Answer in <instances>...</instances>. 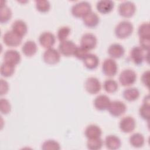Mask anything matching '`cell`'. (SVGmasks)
<instances>
[{
  "instance_id": "6da1fadb",
  "label": "cell",
  "mask_w": 150,
  "mask_h": 150,
  "mask_svg": "<svg viewBox=\"0 0 150 150\" xmlns=\"http://www.w3.org/2000/svg\"><path fill=\"white\" fill-rule=\"evenodd\" d=\"M134 26L128 21H122L119 22L115 28V36L119 39H125L129 37L133 32Z\"/></svg>"
},
{
  "instance_id": "7a4b0ae2",
  "label": "cell",
  "mask_w": 150,
  "mask_h": 150,
  "mask_svg": "<svg viewBox=\"0 0 150 150\" xmlns=\"http://www.w3.org/2000/svg\"><path fill=\"white\" fill-rule=\"evenodd\" d=\"M91 11V6L87 1H81L73 5L71 9L72 15L76 18H83Z\"/></svg>"
},
{
  "instance_id": "3957f363",
  "label": "cell",
  "mask_w": 150,
  "mask_h": 150,
  "mask_svg": "<svg viewBox=\"0 0 150 150\" xmlns=\"http://www.w3.org/2000/svg\"><path fill=\"white\" fill-rule=\"evenodd\" d=\"M137 74L133 70L127 69L120 73L118 80L122 86L126 87L134 84L137 80Z\"/></svg>"
},
{
  "instance_id": "277c9868",
  "label": "cell",
  "mask_w": 150,
  "mask_h": 150,
  "mask_svg": "<svg viewBox=\"0 0 150 150\" xmlns=\"http://www.w3.org/2000/svg\"><path fill=\"white\" fill-rule=\"evenodd\" d=\"M2 39L4 43L8 46L16 47L21 43L22 37L11 30H8L4 33Z\"/></svg>"
},
{
  "instance_id": "5b68a950",
  "label": "cell",
  "mask_w": 150,
  "mask_h": 150,
  "mask_svg": "<svg viewBox=\"0 0 150 150\" xmlns=\"http://www.w3.org/2000/svg\"><path fill=\"white\" fill-rule=\"evenodd\" d=\"M107 110L111 115L120 117L125 113L127 110V106L122 101L114 100L110 102Z\"/></svg>"
},
{
  "instance_id": "8992f818",
  "label": "cell",
  "mask_w": 150,
  "mask_h": 150,
  "mask_svg": "<svg viewBox=\"0 0 150 150\" xmlns=\"http://www.w3.org/2000/svg\"><path fill=\"white\" fill-rule=\"evenodd\" d=\"M136 11V6L131 1H124L120 4L118 12L124 18H130L134 15Z\"/></svg>"
},
{
  "instance_id": "52a82bcc",
  "label": "cell",
  "mask_w": 150,
  "mask_h": 150,
  "mask_svg": "<svg viewBox=\"0 0 150 150\" xmlns=\"http://www.w3.org/2000/svg\"><path fill=\"white\" fill-rule=\"evenodd\" d=\"M102 71L107 76H114L118 71V66L116 62L112 58L105 59L102 64Z\"/></svg>"
},
{
  "instance_id": "ba28073f",
  "label": "cell",
  "mask_w": 150,
  "mask_h": 150,
  "mask_svg": "<svg viewBox=\"0 0 150 150\" xmlns=\"http://www.w3.org/2000/svg\"><path fill=\"white\" fill-rule=\"evenodd\" d=\"M43 59L45 63L49 64H55L60 61V52L53 47L47 49L43 53Z\"/></svg>"
},
{
  "instance_id": "9c48e42d",
  "label": "cell",
  "mask_w": 150,
  "mask_h": 150,
  "mask_svg": "<svg viewBox=\"0 0 150 150\" xmlns=\"http://www.w3.org/2000/svg\"><path fill=\"white\" fill-rule=\"evenodd\" d=\"M76 47V45L72 40H66L60 42L59 45V52L65 56H70L74 55Z\"/></svg>"
},
{
  "instance_id": "30bf717a",
  "label": "cell",
  "mask_w": 150,
  "mask_h": 150,
  "mask_svg": "<svg viewBox=\"0 0 150 150\" xmlns=\"http://www.w3.org/2000/svg\"><path fill=\"white\" fill-rule=\"evenodd\" d=\"M84 87L88 93L95 94L100 91L101 84L97 78L95 77H90L86 79L84 83Z\"/></svg>"
},
{
  "instance_id": "8fae6325",
  "label": "cell",
  "mask_w": 150,
  "mask_h": 150,
  "mask_svg": "<svg viewBox=\"0 0 150 150\" xmlns=\"http://www.w3.org/2000/svg\"><path fill=\"white\" fill-rule=\"evenodd\" d=\"M136 127L135 119L131 116H125L121 118L119 123V127L124 133H129L133 131Z\"/></svg>"
},
{
  "instance_id": "7c38bea8",
  "label": "cell",
  "mask_w": 150,
  "mask_h": 150,
  "mask_svg": "<svg viewBox=\"0 0 150 150\" xmlns=\"http://www.w3.org/2000/svg\"><path fill=\"white\" fill-rule=\"evenodd\" d=\"M144 49H142L139 46H134L130 51V57L132 61L137 65L141 64L144 60H145L146 55Z\"/></svg>"
},
{
  "instance_id": "4fadbf2b",
  "label": "cell",
  "mask_w": 150,
  "mask_h": 150,
  "mask_svg": "<svg viewBox=\"0 0 150 150\" xmlns=\"http://www.w3.org/2000/svg\"><path fill=\"white\" fill-rule=\"evenodd\" d=\"M97 42V38L94 34L87 33L81 36L80 39V46L88 50H91L96 47Z\"/></svg>"
},
{
  "instance_id": "5bb4252c",
  "label": "cell",
  "mask_w": 150,
  "mask_h": 150,
  "mask_svg": "<svg viewBox=\"0 0 150 150\" xmlns=\"http://www.w3.org/2000/svg\"><path fill=\"white\" fill-rule=\"evenodd\" d=\"M55 36L50 32H43L39 37V42L40 45L46 49L52 47L55 43Z\"/></svg>"
},
{
  "instance_id": "9a60e30c",
  "label": "cell",
  "mask_w": 150,
  "mask_h": 150,
  "mask_svg": "<svg viewBox=\"0 0 150 150\" xmlns=\"http://www.w3.org/2000/svg\"><path fill=\"white\" fill-rule=\"evenodd\" d=\"M4 62L11 63L14 66L19 64L21 62V54L16 50L9 49L7 50L4 54Z\"/></svg>"
},
{
  "instance_id": "2e32d148",
  "label": "cell",
  "mask_w": 150,
  "mask_h": 150,
  "mask_svg": "<svg viewBox=\"0 0 150 150\" xmlns=\"http://www.w3.org/2000/svg\"><path fill=\"white\" fill-rule=\"evenodd\" d=\"M111 101L110 98L105 94H100L97 96L94 100L95 108L99 111L107 110Z\"/></svg>"
},
{
  "instance_id": "e0dca14e",
  "label": "cell",
  "mask_w": 150,
  "mask_h": 150,
  "mask_svg": "<svg viewBox=\"0 0 150 150\" xmlns=\"http://www.w3.org/2000/svg\"><path fill=\"white\" fill-rule=\"evenodd\" d=\"M125 53L124 47L119 43L111 44L108 48V53L112 59H118L123 56Z\"/></svg>"
},
{
  "instance_id": "ac0fdd59",
  "label": "cell",
  "mask_w": 150,
  "mask_h": 150,
  "mask_svg": "<svg viewBox=\"0 0 150 150\" xmlns=\"http://www.w3.org/2000/svg\"><path fill=\"white\" fill-rule=\"evenodd\" d=\"M114 7V3L111 0H101L97 2V11L103 14L108 13L111 12Z\"/></svg>"
},
{
  "instance_id": "d6986e66",
  "label": "cell",
  "mask_w": 150,
  "mask_h": 150,
  "mask_svg": "<svg viewBox=\"0 0 150 150\" xmlns=\"http://www.w3.org/2000/svg\"><path fill=\"white\" fill-rule=\"evenodd\" d=\"M84 134L87 139L100 138L102 134V131L98 125L96 124H90L86 127Z\"/></svg>"
},
{
  "instance_id": "ffe728a7",
  "label": "cell",
  "mask_w": 150,
  "mask_h": 150,
  "mask_svg": "<svg viewBox=\"0 0 150 150\" xmlns=\"http://www.w3.org/2000/svg\"><path fill=\"white\" fill-rule=\"evenodd\" d=\"M12 30L21 37H23L28 32V26L23 21L18 19L13 22L12 25Z\"/></svg>"
},
{
  "instance_id": "44dd1931",
  "label": "cell",
  "mask_w": 150,
  "mask_h": 150,
  "mask_svg": "<svg viewBox=\"0 0 150 150\" xmlns=\"http://www.w3.org/2000/svg\"><path fill=\"white\" fill-rule=\"evenodd\" d=\"M85 67L90 70L96 69L99 64V59L97 55L88 53L83 60Z\"/></svg>"
},
{
  "instance_id": "7402d4cb",
  "label": "cell",
  "mask_w": 150,
  "mask_h": 150,
  "mask_svg": "<svg viewBox=\"0 0 150 150\" xmlns=\"http://www.w3.org/2000/svg\"><path fill=\"white\" fill-rule=\"evenodd\" d=\"M105 146L111 150L117 149L120 148L121 142L120 139L114 135H109L107 136L104 141Z\"/></svg>"
},
{
  "instance_id": "603a6c76",
  "label": "cell",
  "mask_w": 150,
  "mask_h": 150,
  "mask_svg": "<svg viewBox=\"0 0 150 150\" xmlns=\"http://www.w3.org/2000/svg\"><path fill=\"white\" fill-rule=\"evenodd\" d=\"M38 47L36 43L31 40H27L22 47V53L28 57L33 56L37 52Z\"/></svg>"
},
{
  "instance_id": "cb8c5ba5",
  "label": "cell",
  "mask_w": 150,
  "mask_h": 150,
  "mask_svg": "<svg viewBox=\"0 0 150 150\" xmlns=\"http://www.w3.org/2000/svg\"><path fill=\"white\" fill-rule=\"evenodd\" d=\"M83 21L86 26L94 28L98 25L100 19L97 13L91 11L83 18Z\"/></svg>"
},
{
  "instance_id": "d4e9b609",
  "label": "cell",
  "mask_w": 150,
  "mask_h": 150,
  "mask_svg": "<svg viewBox=\"0 0 150 150\" xmlns=\"http://www.w3.org/2000/svg\"><path fill=\"white\" fill-rule=\"evenodd\" d=\"M123 97L128 101H134L137 100L139 97V91L135 87L126 88L122 93Z\"/></svg>"
},
{
  "instance_id": "484cf974",
  "label": "cell",
  "mask_w": 150,
  "mask_h": 150,
  "mask_svg": "<svg viewBox=\"0 0 150 150\" xmlns=\"http://www.w3.org/2000/svg\"><path fill=\"white\" fill-rule=\"evenodd\" d=\"M130 144L135 148H141L145 143V138L141 133H134L131 135L129 139Z\"/></svg>"
},
{
  "instance_id": "4316f807",
  "label": "cell",
  "mask_w": 150,
  "mask_h": 150,
  "mask_svg": "<svg viewBox=\"0 0 150 150\" xmlns=\"http://www.w3.org/2000/svg\"><path fill=\"white\" fill-rule=\"evenodd\" d=\"M15 66L11 63L4 62L0 68L1 74L5 77L11 76L15 72Z\"/></svg>"
},
{
  "instance_id": "83f0119b",
  "label": "cell",
  "mask_w": 150,
  "mask_h": 150,
  "mask_svg": "<svg viewBox=\"0 0 150 150\" xmlns=\"http://www.w3.org/2000/svg\"><path fill=\"white\" fill-rule=\"evenodd\" d=\"M12 17L11 9L5 5H1L0 22L4 23L9 21Z\"/></svg>"
},
{
  "instance_id": "f1b7e54d",
  "label": "cell",
  "mask_w": 150,
  "mask_h": 150,
  "mask_svg": "<svg viewBox=\"0 0 150 150\" xmlns=\"http://www.w3.org/2000/svg\"><path fill=\"white\" fill-rule=\"evenodd\" d=\"M118 85L117 82L111 79H107L104 81L103 84V88L104 90L109 93H115L118 90Z\"/></svg>"
},
{
  "instance_id": "f546056e",
  "label": "cell",
  "mask_w": 150,
  "mask_h": 150,
  "mask_svg": "<svg viewBox=\"0 0 150 150\" xmlns=\"http://www.w3.org/2000/svg\"><path fill=\"white\" fill-rule=\"evenodd\" d=\"M103 145V141L100 138L88 139L87 142V146L88 149L91 150H98L100 149Z\"/></svg>"
},
{
  "instance_id": "4dcf8cb0",
  "label": "cell",
  "mask_w": 150,
  "mask_h": 150,
  "mask_svg": "<svg viewBox=\"0 0 150 150\" xmlns=\"http://www.w3.org/2000/svg\"><path fill=\"white\" fill-rule=\"evenodd\" d=\"M139 38H150V26L149 22H144L141 24L138 29Z\"/></svg>"
},
{
  "instance_id": "1f68e13d",
  "label": "cell",
  "mask_w": 150,
  "mask_h": 150,
  "mask_svg": "<svg viewBox=\"0 0 150 150\" xmlns=\"http://www.w3.org/2000/svg\"><path fill=\"white\" fill-rule=\"evenodd\" d=\"M42 149L44 150H59L60 149V146L56 141L48 139L42 144Z\"/></svg>"
},
{
  "instance_id": "d6a6232c",
  "label": "cell",
  "mask_w": 150,
  "mask_h": 150,
  "mask_svg": "<svg viewBox=\"0 0 150 150\" xmlns=\"http://www.w3.org/2000/svg\"><path fill=\"white\" fill-rule=\"evenodd\" d=\"M70 28L67 26H63L60 27L57 33V37L59 41L63 42L67 40V38L70 34Z\"/></svg>"
},
{
  "instance_id": "836d02e7",
  "label": "cell",
  "mask_w": 150,
  "mask_h": 150,
  "mask_svg": "<svg viewBox=\"0 0 150 150\" xmlns=\"http://www.w3.org/2000/svg\"><path fill=\"white\" fill-rule=\"evenodd\" d=\"M36 9L40 12H47L49 11L50 4L46 0H38L35 1Z\"/></svg>"
},
{
  "instance_id": "e575fe53",
  "label": "cell",
  "mask_w": 150,
  "mask_h": 150,
  "mask_svg": "<svg viewBox=\"0 0 150 150\" xmlns=\"http://www.w3.org/2000/svg\"><path fill=\"white\" fill-rule=\"evenodd\" d=\"M149 104L143 103V104L140 107L139 109V114L141 117L145 120L148 121L150 115V108Z\"/></svg>"
},
{
  "instance_id": "d590c367",
  "label": "cell",
  "mask_w": 150,
  "mask_h": 150,
  "mask_svg": "<svg viewBox=\"0 0 150 150\" xmlns=\"http://www.w3.org/2000/svg\"><path fill=\"white\" fill-rule=\"evenodd\" d=\"M11 110V105L9 101L5 98L0 100V111L4 114H8Z\"/></svg>"
},
{
  "instance_id": "8d00e7d4",
  "label": "cell",
  "mask_w": 150,
  "mask_h": 150,
  "mask_svg": "<svg viewBox=\"0 0 150 150\" xmlns=\"http://www.w3.org/2000/svg\"><path fill=\"white\" fill-rule=\"evenodd\" d=\"M88 53H89L88 50H87L84 47L80 46H77L73 56H74L78 59H80L83 60Z\"/></svg>"
},
{
  "instance_id": "74e56055",
  "label": "cell",
  "mask_w": 150,
  "mask_h": 150,
  "mask_svg": "<svg viewBox=\"0 0 150 150\" xmlns=\"http://www.w3.org/2000/svg\"><path fill=\"white\" fill-rule=\"evenodd\" d=\"M139 46L144 50L148 51L149 49L150 38H139Z\"/></svg>"
},
{
  "instance_id": "f35d334b",
  "label": "cell",
  "mask_w": 150,
  "mask_h": 150,
  "mask_svg": "<svg viewBox=\"0 0 150 150\" xmlns=\"http://www.w3.org/2000/svg\"><path fill=\"white\" fill-rule=\"evenodd\" d=\"M149 71L148 70L143 73L141 80L142 84L146 87H149Z\"/></svg>"
},
{
  "instance_id": "ab89813d",
  "label": "cell",
  "mask_w": 150,
  "mask_h": 150,
  "mask_svg": "<svg viewBox=\"0 0 150 150\" xmlns=\"http://www.w3.org/2000/svg\"><path fill=\"white\" fill-rule=\"evenodd\" d=\"M9 90V85L7 81L2 79H1V91L0 94L1 95L5 94Z\"/></svg>"
}]
</instances>
